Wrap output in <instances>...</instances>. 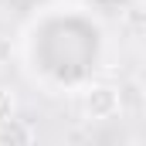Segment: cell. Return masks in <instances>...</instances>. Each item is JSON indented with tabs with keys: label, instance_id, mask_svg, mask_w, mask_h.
Returning a JSON list of instances; mask_svg holds the SVG:
<instances>
[{
	"label": "cell",
	"instance_id": "6da1fadb",
	"mask_svg": "<svg viewBox=\"0 0 146 146\" xmlns=\"http://www.w3.org/2000/svg\"><path fill=\"white\" fill-rule=\"evenodd\" d=\"M78 109H82V119H88V122L115 119L122 112V92H119V85H109V82H92L82 92Z\"/></svg>",
	"mask_w": 146,
	"mask_h": 146
},
{
	"label": "cell",
	"instance_id": "7a4b0ae2",
	"mask_svg": "<svg viewBox=\"0 0 146 146\" xmlns=\"http://www.w3.org/2000/svg\"><path fill=\"white\" fill-rule=\"evenodd\" d=\"M37 139V129L27 126L24 119H0V146H27Z\"/></svg>",
	"mask_w": 146,
	"mask_h": 146
},
{
	"label": "cell",
	"instance_id": "3957f363",
	"mask_svg": "<svg viewBox=\"0 0 146 146\" xmlns=\"http://www.w3.org/2000/svg\"><path fill=\"white\" fill-rule=\"evenodd\" d=\"M17 112V99H14V92L10 88H0V119H10Z\"/></svg>",
	"mask_w": 146,
	"mask_h": 146
},
{
	"label": "cell",
	"instance_id": "277c9868",
	"mask_svg": "<svg viewBox=\"0 0 146 146\" xmlns=\"http://www.w3.org/2000/svg\"><path fill=\"white\" fill-rule=\"evenodd\" d=\"M10 58H14V41H10L7 34H0V68H3Z\"/></svg>",
	"mask_w": 146,
	"mask_h": 146
}]
</instances>
